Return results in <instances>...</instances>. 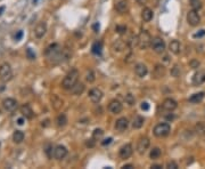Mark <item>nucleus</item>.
Listing matches in <instances>:
<instances>
[{
    "instance_id": "1",
    "label": "nucleus",
    "mask_w": 205,
    "mask_h": 169,
    "mask_svg": "<svg viewBox=\"0 0 205 169\" xmlns=\"http://www.w3.org/2000/svg\"><path fill=\"white\" fill-rule=\"evenodd\" d=\"M78 80H79V71L76 69H73L64 77V79L62 81V87L66 90H71L73 88V86L78 82Z\"/></svg>"
},
{
    "instance_id": "2",
    "label": "nucleus",
    "mask_w": 205,
    "mask_h": 169,
    "mask_svg": "<svg viewBox=\"0 0 205 169\" xmlns=\"http://www.w3.org/2000/svg\"><path fill=\"white\" fill-rule=\"evenodd\" d=\"M154 135L159 138H162V137H166L171 133V126L169 125L168 122H162V123H159L156 125L155 128H154Z\"/></svg>"
},
{
    "instance_id": "3",
    "label": "nucleus",
    "mask_w": 205,
    "mask_h": 169,
    "mask_svg": "<svg viewBox=\"0 0 205 169\" xmlns=\"http://www.w3.org/2000/svg\"><path fill=\"white\" fill-rule=\"evenodd\" d=\"M13 78V70L8 63H2L0 65V79L4 82H8Z\"/></svg>"
},
{
    "instance_id": "4",
    "label": "nucleus",
    "mask_w": 205,
    "mask_h": 169,
    "mask_svg": "<svg viewBox=\"0 0 205 169\" xmlns=\"http://www.w3.org/2000/svg\"><path fill=\"white\" fill-rule=\"evenodd\" d=\"M150 47L156 54H163L165 50V42L162 38L160 37H155L152 39V43H150Z\"/></svg>"
},
{
    "instance_id": "5",
    "label": "nucleus",
    "mask_w": 205,
    "mask_h": 169,
    "mask_svg": "<svg viewBox=\"0 0 205 169\" xmlns=\"http://www.w3.org/2000/svg\"><path fill=\"white\" fill-rule=\"evenodd\" d=\"M138 37H139V47L141 48V49H146V48H148L149 46H150L153 38L150 37V34H149L146 30H143V31L139 33Z\"/></svg>"
},
{
    "instance_id": "6",
    "label": "nucleus",
    "mask_w": 205,
    "mask_h": 169,
    "mask_svg": "<svg viewBox=\"0 0 205 169\" xmlns=\"http://www.w3.org/2000/svg\"><path fill=\"white\" fill-rule=\"evenodd\" d=\"M187 22H188V24L191 25V26H197V25H200V16L198 15L197 10L191 9L188 12V14H187Z\"/></svg>"
},
{
    "instance_id": "7",
    "label": "nucleus",
    "mask_w": 205,
    "mask_h": 169,
    "mask_svg": "<svg viewBox=\"0 0 205 169\" xmlns=\"http://www.w3.org/2000/svg\"><path fill=\"white\" fill-rule=\"evenodd\" d=\"M149 145H150V141H149L148 137H140L139 141H138V144H137V152L139 154H144L145 152L148 150Z\"/></svg>"
},
{
    "instance_id": "8",
    "label": "nucleus",
    "mask_w": 205,
    "mask_h": 169,
    "mask_svg": "<svg viewBox=\"0 0 205 169\" xmlns=\"http://www.w3.org/2000/svg\"><path fill=\"white\" fill-rule=\"evenodd\" d=\"M67 153H69V151H67V149H66L64 145H56L54 147V152H52L54 158L56 160L65 159Z\"/></svg>"
},
{
    "instance_id": "9",
    "label": "nucleus",
    "mask_w": 205,
    "mask_h": 169,
    "mask_svg": "<svg viewBox=\"0 0 205 169\" xmlns=\"http://www.w3.org/2000/svg\"><path fill=\"white\" fill-rule=\"evenodd\" d=\"M2 108L7 112H13V111H15L16 109L18 108V103L14 98H10V97L9 98H5L2 101Z\"/></svg>"
},
{
    "instance_id": "10",
    "label": "nucleus",
    "mask_w": 205,
    "mask_h": 169,
    "mask_svg": "<svg viewBox=\"0 0 205 169\" xmlns=\"http://www.w3.org/2000/svg\"><path fill=\"white\" fill-rule=\"evenodd\" d=\"M132 153H133V149H132V145H131V144H124V145L120 149V151H119V155H120V158L123 160L129 159L131 155H132Z\"/></svg>"
},
{
    "instance_id": "11",
    "label": "nucleus",
    "mask_w": 205,
    "mask_h": 169,
    "mask_svg": "<svg viewBox=\"0 0 205 169\" xmlns=\"http://www.w3.org/2000/svg\"><path fill=\"white\" fill-rule=\"evenodd\" d=\"M102 96H104V94L99 88H92L89 91V98L92 103H99L102 101Z\"/></svg>"
},
{
    "instance_id": "12",
    "label": "nucleus",
    "mask_w": 205,
    "mask_h": 169,
    "mask_svg": "<svg viewBox=\"0 0 205 169\" xmlns=\"http://www.w3.org/2000/svg\"><path fill=\"white\" fill-rule=\"evenodd\" d=\"M178 108V103L177 101H174L173 98H165L162 103V109L164 111H168V112H172L176 109Z\"/></svg>"
},
{
    "instance_id": "13",
    "label": "nucleus",
    "mask_w": 205,
    "mask_h": 169,
    "mask_svg": "<svg viewBox=\"0 0 205 169\" xmlns=\"http://www.w3.org/2000/svg\"><path fill=\"white\" fill-rule=\"evenodd\" d=\"M108 110H109V112H112L113 114H119V113L122 112L123 105L121 104L120 101L113 99V101H111L109 104H108Z\"/></svg>"
},
{
    "instance_id": "14",
    "label": "nucleus",
    "mask_w": 205,
    "mask_h": 169,
    "mask_svg": "<svg viewBox=\"0 0 205 169\" xmlns=\"http://www.w3.org/2000/svg\"><path fill=\"white\" fill-rule=\"evenodd\" d=\"M165 73H166V69L163 64H156L155 67L153 70V77L154 79H162L165 77Z\"/></svg>"
},
{
    "instance_id": "15",
    "label": "nucleus",
    "mask_w": 205,
    "mask_h": 169,
    "mask_svg": "<svg viewBox=\"0 0 205 169\" xmlns=\"http://www.w3.org/2000/svg\"><path fill=\"white\" fill-rule=\"evenodd\" d=\"M191 82L193 84L197 87V86H200V84H203L205 82V71H198V72H196L194 77H193V80H191Z\"/></svg>"
},
{
    "instance_id": "16",
    "label": "nucleus",
    "mask_w": 205,
    "mask_h": 169,
    "mask_svg": "<svg viewBox=\"0 0 205 169\" xmlns=\"http://www.w3.org/2000/svg\"><path fill=\"white\" fill-rule=\"evenodd\" d=\"M128 127H129V120L126 118H120L115 122V129L120 133L126 132L128 129Z\"/></svg>"
},
{
    "instance_id": "17",
    "label": "nucleus",
    "mask_w": 205,
    "mask_h": 169,
    "mask_svg": "<svg viewBox=\"0 0 205 169\" xmlns=\"http://www.w3.org/2000/svg\"><path fill=\"white\" fill-rule=\"evenodd\" d=\"M47 32V24L45 22H40L38 24L35 29H34V36L38 38V39H41L43 38V36L46 34Z\"/></svg>"
},
{
    "instance_id": "18",
    "label": "nucleus",
    "mask_w": 205,
    "mask_h": 169,
    "mask_svg": "<svg viewBox=\"0 0 205 169\" xmlns=\"http://www.w3.org/2000/svg\"><path fill=\"white\" fill-rule=\"evenodd\" d=\"M135 73L139 78H144L147 75L148 73V69H147V66L145 65L144 63H138V64H136L135 66Z\"/></svg>"
},
{
    "instance_id": "19",
    "label": "nucleus",
    "mask_w": 205,
    "mask_h": 169,
    "mask_svg": "<svg viewBox=\"0 0 205 169\" xmlns=\"http://www.w3.org/2000/svg\"><path fill=\"white\" fill-rule=\"evenodd\" d=\"M115 9H116L117 13H120V14L126 13V12L129 10V4H128V1H126V0H120L116 5H115Z\"/></svg>"
},
{
    "instance_id": "20",
    "label": "nucleus",
    "mask_w": 205,
    "mask_h": 169,
    "mask_svg": "<svg viewBox=\"0 0 205 169\" xmlns=\"http://www.w3.org/2000/svg\"><path fill=\"white\" fill-rule=\"evenodd\" d=\"M169 50L174 54V55H178L180 50H181V45H180V42L178 41V40H172V41L169 43Z\"/></svg>"
},
{
    "instance_id": "21",
    "label": "nucleus",
    "mask_w": 205,
    "mask_h": 169,
    "mask_svg": "<svg viewBox=\"0 0 205 169\" xmlns=\"http://www.w3.org/2000/svg\"><path fill=\"white\" fill-rule=\"evenodd\" d=\"M21 113L25 119H32L33 118V111L29 104H24L21 106Z\"/></svg>"
},
{
    "instance_id": "22",
    "label": "nucleus",
    "mask_w": 205,
    "mask_h": 169,
    "mask_svg": "<svg viewBox=\"0 0 205 169\" xmlns=\"http://www.w3.org/2000/svg\"><path fill=\"white\" fill-rule=\"evenodd\" d=\"M205 97V93L204 91H200V93H195V94H193L189 97V102L191 104H198L200 103Z\"/></svg>"
},
{
    "instance_id": "23",
    "label": "nucleus",
    "mask_w": 205,
    "mask_h": 169,
    "mask_svg": "<svg viewBox=\"0 0 205 169\" xmlns=\"http://www.w3.org/2000/svg\"><path fill=\"white\" fill-rule=\"evenodd\" d=\"M153 17H154V13L150 8L146 7V8L143 9V12H141V19H144V22H150V21L153 19Z\"/></svg>"
},
{
    "instance_id": "24",
    "label": "nucleus",
    "mask_w": 205,
    "mask_h": 169,
    "mask_svg": "<svg viewBox=\"0 0 205 169\" xmlns=\"http://www.w3.org/2000/svg\"><path fill=\"white\" fill-rule=\"evenodd\" d=\"M84 84H82V82H76V84L73 86V88L71 89V91H72V94L75 95V96H79V95H82V93L84 91Z\"/></svg>"
},
{
    "instance_id": "25",
    "label": "nucleus",
    "mask_w": 205,
    "mask_h": 169,
    "mask_svg": "<svg viewBox=\"0 0 205 169\" xmlns=\"http://www.w3.org/2000/svg\"><path fill=\"white\" fill-rule=\"evenodd\" d=\"M145 123V118L141 117V116H136L132 120V127L133 129H140L141 127L144 126Z\"/></svg>"
},
{
    "instance_id": "26",
    "label": "nucleus",
    "mask_w": 205,
    "mask_h": 169,
    "mask_svg": "<svg viewBox=\"0 0 205 169\" xmlns=\"http://www.w3.org/2000/svg\"><path fill=\"white\" fill-rule=\"evenodd\" d=\"M24 137H25V135L22 130H15L14 134H13V141L16 144H19L24 141Z\"/></svg>"
},
{
    "instance_id": "27",
    "label": "nucleus",
    "mask_w": 205,
    "mask_h": 169,
    "mask_svg": "<svg viewBox=\"0 0 205 169\" xmlns=\"http://www.w3.org/2000/svg\"><path fill=\"white\" fill-rule=\"evenodd\" d=\"M126 45H128V43H126V42L122 41V40H116V41L113 43L112 48L115 52H122V50L126 47Z\"/></svg>"
},
{
    "instance_id": "28",
    "label": "nucleus",
    "mask_w": 205,
    "mask_h": 169,
    "mask_svg": "<svg viewBox=\"0 0 205 169\" xmlns=\"http://www.w3.org/2000/svg\"><path fill=\"white\" fill-rule=\"evenodd\" d=\"M56 125L58 127H64L67 125V117H66L64 113L58 114V117L56 118Z\"/></svg>"
},
{
    "instance_id": "29",
    "label": "nucleus",
    "mask_w": 205,
    "mask_h": 169,
    "mask_svg": "<svg viewBox=\"0 0 205 169\" xmlns=\"http://www.w3.org/2000/svg\"><path fill=\"white\" fill-rule=\"evenodd\" d=\"M195 132L200 136H205V122H197L195 125Z\"/></svg>"
},
{
    "instance_id": "30",
    "label": "nucleus",
    "mask_w": 205,
    "mask_h": 169,
    "mask_svg": "<svg viewBox=\"0 0 205 169\" xmlns=\"http://www.w3.org/2000/svg\"><path fill=\"white\" fill-rule=\"evenodd\" d=\"M161 155H162L161 149H160V147H153V149L150 150V153H149V158L152 160H156V159H159Z\"/></svg>"
},
{
    "instance_id": "31",
    "label": "nucleus",
    "mask_w": 205,
    "mask_h": 169,
    "mask_svg": "<svg viewBox=\"0 0 205 169\" xmlns=\"http://www.w3.org/2000/svg\"><path fill=\"white\" fill-rule=\"evenodd\" d=\"M126 43L131 48L136 47V46H139V37L138 36H132V37H130V39L128 40Z\"/></svg>"
},
{
    "instance_id": "32",
    "label": "nucleus",
    "mask_w": 205,
    "mask_h": 169,
    "mask_svg": "<svg viewBox=\"0 0 205 169\" xmlns=\"http://www.w3.org/2000/svg\"><path fill=\"white\" fill-rule=\"evenodd\" d=\"M102 136H104V130L100 129V128H97L92 132V138L95 141H100Z\"/></svg>"
},
{
    "instance_id": "33",
    "label": "nucleus",
    "mask_w": 205,
    "mask_h": 169,
    "mask_svg": "<svg viewBox=\"0 0 205 169\" xmlns=\"http://www.w3.org/2000/svg\"><path fill=\"white\" fill-rule=\"evenodd\" d=\"M92 53L93 54H100L102 53V43L100 41H96L95 43L92 45Z\"/></svg>"
},
{
    "instance_id": "34",
    "label": "nucleus",
    "mask_w": 205,
    "mask_h": 169,
    "mask_svg": "<svg viewBox=\"0 0 205 169\" xmlns=\"http://www.w3.org/2000/svg\"><path fill=\"white\" fill-rule=\"evenodd\" d=\"M95 80H96V75L93 73V71L91 70L87 71V73H86V81L89 82V84H92Z\"/></svg>"
},
{
    "instance_id": "35",
    "label": "nucleus",
    "mask_w": 205,
    "mask_h": 169,
    "mask_svg": "<svg viewBox=\"0 0 205 169\" xmlns=\"http://www.w3.org/2000/svg\"><path fill=\"white\" fill-rule=\"evenodd\" d=\"M190 7L191 9L194 10H200V8H202V2H200V0H190Z\"/></svg>"
},
{
    "instance_id": "36",
    "label": "nucleus",
    "mask_w": 205,
    "mask_h": 169,
    "mask_svg": "<svg viewBox=\"0 0 205 169\" xmlns=\"http://www.w3.org/2000/svg\"><path fill=\"white\" fill-rule=\"evenodd\" d=\"M171 74H172V77H174V78L180 77V74H181V66L176 64V65L172 67V70H171Z\"/></svg>"
},
{
    "instance_id": "37",
    "label": "nucleus",
    "mask_w": 205,
    "mask_h": 169,
    "mask_svg": "<svg viewBox=\"0 0 205 169\" xmlns=\"http://www.w3.org/2000/svg\"><path fill=\"white\" fill-rule=\"evenodd\" d=\"M124 101H126V103L128 104V105H130V106H132L136 102V99L132 94H126V97H124Z\"/></svg>"
},
{
    "instance_id": "38",
    "label": "nucleus",
    "mask_w": 205,
    "mask_h": 169,
    "mask_svg": "<svg viewBox=\"0 0 205 169\" xmlns=\"http://www.w3.org/2000/svg\"><path fill=\"white\" fill-rule=\"evenodd\" d=\"M26 56H28L29 60H35V54L32 52L31 48H28V49H26Z\"/></svg>"
},
{
    "instance_id": "39",
    "label": "nucleus",
    "mask_w": 205,
    "mask_h": 169,
    "mask_svg": "<svg viewBox=\"0 0 205 169\" xmlns=\"http://www.w3.org/2000/svg\"><path fill=\"white\" fill-rule=\"evenodd\" d=\"M52 98H54V99H55V101H56V102H55V104H54V106H55V109H59V108H61V106H62V105H63V101L58 98L57 96H54Z\"/></svg>"
},
{
    "instance_id": "40",
    "label": "nucleus",
    "mask_w": 205,
    "mask_h": 169,
    "mask_svg": "<svg viewBox=\"0 0 205 169\" xmlns=\"http://www.w3.org/2000/svg\"><path fill=\"white\" fill-rule=\"evenodd\" d=\"M166 168L168 169H178V164L176 161H169L168 164H166Z\"/></svg>"
},
{
    "instance_id": "41",
    "label": "nucleus",
    "mask_w": 205,
    "mask_h": 169,
    "mask_svg": "<svg viewBox=\"0 0 205 169\" xmlns=\"http://www.w3.org/2000/svg\"><path fill=\"white\" fill-rule=\"evenodd\" d=\"M95 140H93V138H90V140H87V141H86V146H87V147H89V149H91V147H93V146H95Z\"/></svg>"
},
{
    "instance_id": "42",
    "label": "nucleus",
    "mask_w": 205,
    "mask_h": 169,
    "mask_svg": "<svg viewBox=\"0 0 205 169\" xmlns=\"http://www.w3.org/2000/svg\"><path fill=\"white\" fill-rule=\"evenodd\" d=\"M115 30H116L117 33H124L126 31V26H124V25H117Z\"/></svg>"
},
{
    "instance_id": "43",
    "label": "nucleus",
    "mask_w": 205,
    "mask_h": 169,
    "mask_svg": "<svg viewBox=\"0 0 205 169\" xmlns=\"http://www.w3.org/2000/svg\"><path fill=\"white\" fill-rule=\"evenodd\" d=\"M205 36V30H200L198 32H196L194 34V38H202Z\"/></svg>"
},
{
    "instance_id": "44",
    "label": "nucleus",
    "mask_w": 205,
    "mask_h": 169,
    "mask_svg": "<svg viewBox=\"0 0 205 169\" xmlns=\"http://www.w3.org/2000/svg\"><path fill=\"white\" fill-rule=\"evenodd\" d=\"M189 65L193 67V69H197L198 66H200V62L198 61H195V60H193V61L189 63Z\"/></svg>"
},
{
    "instance_id": "45",
    "label": "nucleus",
    "mask_w": 205,
    "mask_h": 169,
    "mask_svg": "<svg viewBox=\"0 0 205 169\" xmlns=\"http://www.w3.org/2000/svg\"><path fill=\"white\" fill-rule=\"evenodd\" d=\"M140 108H141V110H144V111H148V110H149V104L147 103V102H143V103H141V105H140Z\"/></svg>"
},
{
    "instance_id": "46",
    "label": "nucleus",
    "mask_w": 205,
    "mask_h": 169,
    "mask_svg": "<svg viewBox=\"0 0 205 169\" xmlns=\"http://www.w3.org/2000/svg\"><path fill=\"white\" fill-rule=\"evenodd\" d=\"M111 142H112V138L108 137V138H106V140H104V141L102 142V145L106 146V145H108V144H111Z\"/></svg>"
},
{
    "instance_id": "47",
    "label": "nucleus",
    "mask_w": 205,
    "mask_h": 169,
    "mask_svg": "<svg viewBox=\"0 0 205 169\" xmlns=\"http://www.w3.org/2000/svg\"><path fill=\"white\" fill-rule=\"evenodd\" d=\"M24 122H25V118H19V119H17V125H19V126H22V125H24Z\"/></svg>"
},
{
    "instance_id": "48",
    "label": "nucleus",
    "mask_w": 205,
    "mask_h": 169,
    "mask_svg": "<svg viewBox=\"0 0 205 169\" xmlns=\"http://www.w3.org/2000/svg\"><path fill=\"white\" fill-rule=\"evenodd\" d=\"M22 36H23V32H22V31H18L17 34H15V40H19V39L22 38Z\"/></svg>"
},
{
    "instance_id": "49",
    "label": "nucleus",
    "mask_w": 205,
    "mask_h": 169,
    "mask_svg": "<svg viewBox=\"0 0 205 169\" xmlns=\"http://www.w3.org/2000/svg\"><path fill=\"white\" fill-rule=\"evenodd\" d=\"M150 168L152 169H161L162 168V164H153Z\"/></svg>"
},
{
    "instance_id": "50",
    "label": "nucleus",
    "mask_w": 205,
    "mask_h": 169,
    "mask_svg": "<svg viewBox=\"0 0 205 169\" xmlns=\"http://www.w3.org/2000/svg\"><path fill=\"white\" fill-rule=\"evenodd\" d=\"M122 168L123 169H131V168H135V167H133V164H126V166H123Z\"/></svg>"
},
{
    "instance_id": "51",
    "label": "nucleus",
    "mask_w": 205,
    "mask_h": 169,
    "mask_svg": "<svg viewBox=\"0 0 205 169\" xmlns=\"http://www.w3.org/2000/svg\"><path fill=\"white\" fill-rule=\"evenodd\" d=\"M93 29H95V32H98V30H99V25H98V24H95V25H93Z\"/></svg>"
},
{
    "instance_id": "52",
    "label": "nucleus",
    "mask_w": 205,
    "mask_h": 169,
    "mask_svg": "<svg viewBox=\"0 0 205 169\" xmlns=\"http://www.w3.org/2000/svg\"><path fill=\"white\" fill-rule=\"evenodd\" d=\"M4 10H5V7H4V6H2V7H0V15L2 14V12H4Z\"/></svg>"
},
{
    "instance_id": "53",
    "label": "nucleus",
    "mask_w": 205,
    "mask_h": 169,
    "mask_svg": "<svg viewBox=\"0 0 205 169\" xmlns=\"http://www.w3.org/2000/svg\"><path fill=\"white\" fill-rule=\"evenodd\" d=\"M204 113H205V109H204Z\"/></svg>"
}]
</instances>
